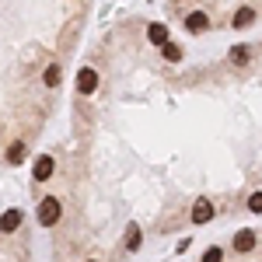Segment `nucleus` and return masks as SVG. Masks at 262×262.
Masks as SVG:
<instances>
[{"label": "nucleus", "instance_id": "ddd939ff", "mask_svg": "<svg viewBox=\"0 0 262 262\" xmlns=\"http://www.w3.org/2000/svg\"><path fill=\"white\" fill-rule=\"evenodd\" d=\"M221 259H224L221 245H213V248H206V255H203V262H221Z\"/></svg>", "mask_w": 262, "mask_h": 262}, {"label": "nucleus", "instance_id": "f257e3e1", "mask_svg": "<svg viewBox=\"0 0 262 262\" xmlns=\"http://www.w3.org/2000/svg\"><path fill=\"white\" fill-rule=\"evenodd\" d=\"M56 217H60V203L53 200V196H46V200L39 203V224L42 227H53Z\"/></svg>", "mask_w": 262, "mask_h": 262}, {"label": "nucleus", "instance_id": "423d86ee", "mask_svg": "<svg viewBox=\"0 0 262 262\" xmlns=\"http://www.w3.org/2000/svg\"><path fill=\"white\" fill-rule=\"evenodd\" d=\"M53 168H56V164H53V158H49V154H42L39 161H35V171H32V175H35L39 182H46L49 175H53Z\"/></svg>", "mask_w": 262, "mask_h": 262}, {"label": "nucleus", "instance_id": "f8f14e48", "mask_svg": "<svg viewBox=\"0 0 262 262\" xmlns=\"http://www.w3.org/2000/svg\"><path fill=\"white\" fill-rule=\"evenodd\" d=\"M252 18H255V14H252L248 7H242V11L234 14V25H238V28H245V25H248V21H252Z\"/></svg>", "mask_w": 262, "mask_h": 262}, {"label": "nucleus", "instance_id": "2eb2a0df", "mask_svg": "<svg viewBox=\"0 0 262 262\" xmlns=\"http://www.w3.org/2000/svg\"><path fill=\"white\" fill-rule=\"evenodd\" d=\"M164 60H182V49L168 42V46H164Z\"/></svg>", "mask_w": 262, "mask_h": 262}, {"label": "nucleus", "instance_id": "9d476101", "mask_svg": "<svg viewBox=\"0 0 262 262\" xmlns=\"http://www.w3.org/2000/svg\"><path fill=\"white\" fill-rule=\"evenodd\" d=\"M150 42L154 46H168V28L164 25H150Z\"/></svg>", "mask_w": 262, "mask_h": 262}, {"label": "nucleus", "instance_id": "7ed1b4c3", "mask_svg": "<svg viewBox=\"0 0 262 262\" xmlns=\"http://www.w3.org/2000/svg\"><path fill=\"white\" fill-rule=\"evenodd\" d=\"M21 221H25L21 210H7V213L0 217V231H4V234H14V231L21 227Z\"/></svg>", "mask_w": 262, "mask_h": 262}, {"label": "nucleus", "instance_id": "0eeeda50", "mask_svg": "<svg viewBox=\"0 0 262 262\" xmlns=\"http://www.w3.org/2000/svg\"><path fill=\"white\" fill-rule=\"evenodd\" d=\"M185 28H192V32H206V28H210V18H206L203 11H192V14L185 18Z\"/></svg>", "mask_w": 262, "mask_h": 262}, {"label": "nucleus", "instance_id": "1a4fd4ad", "mask_svg": "<svg viewBox=\"0 0 262 262\" xmlns=\"http://www.w3.org/2000/svg\"><path fill=\"white\" fill-rule=\"evenodd\" d=\"M25 154H28V147H25V143H11V150H7V161L11 164H18V161H25Z\"/></svg>", "mask_w": 262, "mask_h": 262}, {"label": "nucleus", "instance_id": "9b49d317", "mask_svg": "<svg viewBox=\"0 0 262 262\" xmlns=\"http://www.w3.org/2000/svg\"><path fill=\"white\" fill-rule=\"evenodd\" d=\"M126 248H129V252L140 248V227H129V231H126Z\"/></svg>", "mask_w": 262, "mask_h": 262}, {"label": "nucleus", "instance_id": "f03ea898", "mask_svg": "<svg viewBox=\"0 0 262 262\" xmlns=\"http://www.w3.org/2000/svg\"><path fill=\"white\" fill-rule=\"evenodd\" d=\"M213 213H217V210H213V203H210V200H196V206H192V217H189V221H192V224H206Z\"/></svg>", "mask_w": 262, "mask_h": 262}, {"label": "nucleus", "instance_id": "39448f33", "mask_svg": "<svg viewBox=\"0 0 262 262\" xmlns=\"http://www.w3.org/2000/svg\"><path fill=\"white\" fill-rule=\"evenodd\" d=\"M95 84H98V74H95L91 67H84L81 74H77V88H81L84 95H91V91H95Z\"/></svg>", "mask_w": 262, "mask_h": 262}, {"label": "nucleus", "instance_id": "dca6fc26", "mask_svg": "<svg viewBox=\"0 0 262 262\" xmlns=\"http://www.w3.org/2000/svg\"><path fill=\"white\" fill-rule=\"evenodd\" d=\"M56 81H60V67H49V70H46V84L53 88Z\"/></svg>", "mask_w": 262, "mask_h": 262}, {"label": "nucleus", "instance_id": "6e6552de", "mask_svg": "<svg viewBox=\"0 0 262 262\" xmlns=\"http://www.w3.org/2000/svg\"><path fill=\"white\" fill-rule=\"evenodd\" d=\"M248 60H252V49H248V46H234V49H231V63L245 67Z\"/></svg>", "mask_w": 262, "mask_h": 262}, {"label": "nucleus", "instance_id": "20e7f679", "mask_svg": "<svg viewBox=\"0 0 262 262\" xmlns=\"http://www.w3.org/2000/svg\"><path fill=\"white\" fill-rule=\"evenodd\" d=\"M252 248H255V231H248V227H245V231H238V234H234V252H252Z\"/></svg>", "mask_w": 262, "mask_h": 262}, {"label": "nucleus", "instance_id": "4468645a", "mask_svg": "<svg viewBox=\"0 0 262 262\" xmlns=\"http://www.w3.org/2000/svg\"><path fill=\"white\" fill-rule=\"evenodd\" d=\"M248 210H252V213H262V192H252V196H248Z\"/></svg>", "mask_w": 262, "mask_h": 262}]
</instances>
